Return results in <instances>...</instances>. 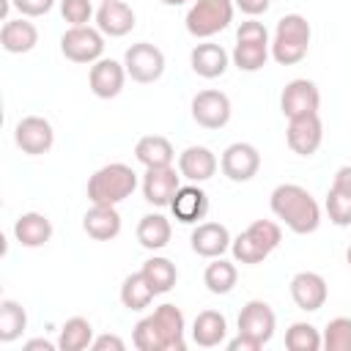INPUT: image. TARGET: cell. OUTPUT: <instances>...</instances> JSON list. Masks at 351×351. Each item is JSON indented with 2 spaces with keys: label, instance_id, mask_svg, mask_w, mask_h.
Segmentation results:
<instances>
[{
  "label": "cell",
  "instance_id": "1",
  "mask_svg": "<svg viewBox=\"0 0 351 351\" xmlns=\"http://www.w3.org/2000/svg\"><path fill=\"white\" fill-rule=\"evenodd\" d=\"M140 351H184L186 348V324L181 307L165 302L151 315L140 318L132 335Z\"/></svg>",
  "mask_w": 351,
  "mask_h": 351
},
{
  "label": "cell",
  "instance_id": "41",
  "mask_svg": "<svg viewBox=\"0 0 351 351\" xmlns=\"http://www.w3.org/2000/svg\"><path fill=\"white\" fill-rule=\"evenodd\" d=\"M233 3H236V8H239L241 14H247V16H261V14H266L269 5H271V0H233Z\"/></svg>",
  "mask_w": 351,
  "mask_h": 351
},
{
  "label": "cell",
  "instance_id": "31",
  "mask_svg": "<svg viewBox=\"0 0 351 351\" xmlns=\"http://www.w3.org/2000/svg\"><path fill=\"white\" fill-rule=\"evenodd\" d=\"M236 280H239L236 266H233L230 261H225L222 255H219V258H211V263H208L206 271H203L206 288H208L211 293H217V296L230 293V291L236 288Z\"/></svg>",
  "mask_w": 351,
  "mask_h": 351
},
{
  "label": "cell",
  "instance_id": "20",
  "mask_svg": "<svg viewBox=\"0 0 351 351\" xmlns=\"http://www.w3.org/2000/svg\"><path fill=\"white\" fill-rule=\"evenodd\" d=\"M134 22H137L134 11L123 0H101V5L96 8V27L110 38H121V36L132 33Z\"/></svg>",
  "mask_w": 351,
  "mask_h": 351
},
{
  "label": "cell",
  "instance_id": "8",
  "mask_svg": "<svg viewBox=\"0 0 351 351\" xmlns=\"http://www.w3.org/2000/svg\"><path fill=\"white\" fill-rule=\"evenodd\" d=\"M60 52L71 63H88L90 66L99 58H104V33L99 27H90V25L69 27L60 36Z\"/></svg>",
  "mask_w": 351,
  "mask_h": 351
},
{
  "label": "cell",
  "instance_id": "24",
  "mask_svg": "<svg viewBox=\"0 0 351 351\" xmlns=\"http://www.w3.org/2000/svg\"><path fill=\"white\" fill-rule=\"evenodd\" d=\"M0 44L11 55H25L38 44V30L27 16L5 19L3 27H0Z\"/></svg>",
  "mask_w": 351,
  "mask_h": 351
},
{
  "label": "cell",
  "instance_id": "23",
  "mask_svg": "<svg viewBox=\"0 0 351 351\" xmlns=\"http://www.w3.org/2000/svg\"><path fill=\"white\" fill-rule=\"evenodd\" d=\"M228 63H230V55L219 47V44H211V41H203V44H195L192 52H189V66L197 77L203 80H217L228 71Z\"/></svg>",
  "mask_w": 351,
  "mask_h": 351
},
{
  "label": "cell",
  "instance_id": "13",
  "mask_svg": "<svg viewBox=\"0 0 351 351\" xmlns=\"http://www.w3.org/2000/svg\"><path fill=\"white\" fill-rule=\"evenodd\" d=\"M219 167L222 173L236 181V184H244V181H252L261 170V154L252 143H230L225 151H222V159H219Z\"/></svg>",
  "mask_w": 351,
  "mask_h": 351
},
{
  "label": "cell",
  "instance_id": "34",
  "mask_svg": "<svg viewBox=\"0 0 351 351\" xmlns=\"http://www.w3.org/2000/svg\"><path fill=\"white\" fill-rule=\"evenodd\" d=\"M27 329V313L19 302L3 299L0 302V343H14Z\"/></svg>",
  "mask_w": 351,
  "mask_h": 351
},
{
  "label": "cell",
  "instance_id": "32",
  "mask_svg": "<svg viewBox=\"0 0 351 351\" xmlns=\"http://www.w3.org/2000/svg\"><path fill=\"white\" fill-rule=\"evenodd\" d=\"M154 288L148 285V280L143 277V271H134V274H129L126 280H123V285H121V304L126 307V310H134V313H140V310H145L151 302H154Z\"/></svg>",
  "mask_w": 351,
  "mask_h": 351
},
{
  "label": "cell",
  "instance_id": "22",
  "mask_svg": "<svg viewBox=\"0 0 351 351\" xmlns=\"http://www.w3.org/2000/svg\"><path fill=\"white\" fill-rule=\"evenodd\" d=\"M170 211L181 225H197L208 214V195L197 184H186L176 192Z\"/></svg>",
  "mask_w": 351,
  "mask_h": 351
},
{
  "label": "cell",
  "instance_id": "37",
  "mask_svg": "<svg viewBox=\"0 0 351 351\" xmlns=\"http://www.w3.org/2000/svg\"><path fill=\"white\" fill-rule=\"evenodd\" d=\"M326 214H329L332 225L348 228L351 225V192L329 186V192H326Z\"/></svg>",
  "mask_w": 351,
  "mask_h": 351
},
{
  "label": "cell",
  "instance_id": "2",
  "mask_svg": "<svg viewBox=\"0 0 351 351\" xmlns=\"http://www.w3.org/2000/svg\"><path fill=\"white\" fill-rule=\"evenodd\" d=\"M271 214L285 222V228L296 236H307L315 233L321 225V206L318 200L299 184H280L274 186L271 197H269Z\"/></svg>",
  "mask_w": 351,
  "mask_h": 351
},
{
  "label": "cell",
  "instance_id": "14",
  "mask_svg": "<svg viewBox=\"0 0 351 351\" xmlns=\"http://www.w3.org/2000/svg\"><path fill=\"white\" fill-rule=\"evenodd\" d=\"M318 104H321L318 85L313 80H304V77L291 80L280 93V110L285 118L313 115V112H318Z\"/></svg>",
  "mask_w": 351,
  "mask_h": 351
},
{
  "label": "cell",
  "instance_id": "7",
  "mask_svg": "<svg viewBox=\"0 0 351 351\" xmlns=\"http://www.w3.org/2000/svg\"><path fill=\"white\" fill-rule=\"evenodd\" d=\"M233 0H195L186 11V33L195 38H211L233 22Z\"/></svg>",
  "mask_w": 351,
  "mask_h": 351
},
{
  "label": "cell",
  "instance_id": "33",
  "mask_svg": "<svg viewBox=\"0 0 351 351\" xmlns=\"http://www.w3.org/2000/svg\"><path fill=\"white\" fill-rule=\"evenodd\" d=\"M93 343V326L88 318L74 315L60 326V337H58V348L60 351H82Z\"/></svg>",
  "mask_w": 351,
  "mask_h": 351
},
{
  "label": "cell",
  "instance_id": "45",
  "mask_svg": "<svg viewBox=\"0 0 351 351\" xmlns=\"http://www.w3.org/2000/svg\"><path fill=\"white\" fill-rule=\"evenodd\" d=\"M162 3H165V5H184L186 0H162Z\"/></svg>",
  "mask_w": 351,
  "mask_h": 351
},
{
  "label": "cell",
  "instance_id": "10",
  "mask_svg": "<svg viewBox=\"0 0 351 351\" xmlns=\"http://www.w3.org/2000/svg\"><path fill=\"white\" fill-rule=\"evenodd\" d=\"M277 315L263 299H250L239 313V335L255 340L261 348L274 337Z\"/></svg>",
  "mask_w": 351,
  "mask_h": 351
},
{
  "label": "cell",
  "instance_id": "42",
  "mask_svg": "<svg viewBox=\"0 0 351 351\" xmlns=\"http://www.w3.org/2000/svg\"><path fill=\"white\" fill-rule=\"evenodd\" d=\"M332 186L335 189H343V192H351V165H343V167L335 170Z\"/></svg>",
  "mask_w": 351,
  "mask_h": 351
},
{
  "label": "cell",
  "instance_id": "25",
  "mask_svg": "<svg viewBox=\"0 0 351 351\" xmlns=\"http://www.w3.org/2000/svg\"><path fill=\"white\" fill-rule=\"evenodd\" d=\"M82 230L96 241H112L121 233V214L115 206H90L82 217Z\"/></svg>",
  "mask_w": 351,
  "mask_h": 351
},
{
  "label": "cell",
  "instance_id": "6",
  "mask_svg": "<svg viewBox=\"0 0 351 351\" xmlns=\"http://www.w3.org/2000/svg\"><path fill=\"white\" fill-rule=\"evenodd\" d=\"M269 55H271L269 30H266L263 22H258L255 16H250L236 30V47L230 52V60H233V66L239 71H261L266 66Z\"/></svg>",
  "mask_w": 351,
  "mask_h": 351
},
{
  "label": "cell",
  "instance_id": "35",
  "mask_svg": "<svg viewBox=\"0 0 351 351\" xmlns=\"http://www.w3.org/2000/svg\"><path fill=\"white\" fill-rule=\"evenodd\" d=\"M324 346L321 332L307 321H293L285 329V348L288 351H318Z\"/></svg>",
  "mask_w": 351,
  "mask_h": 351
},
{
  "label": "cell",
  "instance_id": "26",
  "mask_svg": "<svg viewBox=\"0 0 351 351\" xmlns=\"http://www.w3.org/2000/svg\"><path fill=\"white\" fill-rule=\"evenodd\" d=\"M14 236L22 247H30V250L44 247L52 239V222L47 214H38V211L19 214L14 222Z\"/></svg>",
  "mask_w": 351,
  "mask_h": 351
},
{
  "label": "cell",
  "instance_id": "44",
  "mask_svg": "<svg viewBox=\"0 0 351 351\" xmlns=\"http://www.w3.org/2000/svg\"><path fill=\"white\" fill-rule=\"evenodd\" d=\"M55 348H58V343H52L47 337H36V340L25 343V351H55Z\"/></svg>",
  "mask_w": 351,
  "mask_h": 351
},
{
  "label": "cell",
  "instance_id": "28",
  "mask_svg": "<svg viewBox=\"0 0 351 351\" xmlns=\"http://www.w3.org/2000/svg\"><path fill=\"white\" fill-rule=\"evenodd\" d=\"M134 156L143 167H165V165H173L176 159V151L170 145L167 137L162 134H145L137 140L134 145Z\"/></svg>",
  "mask_w": 351,
  "mask_h": 351
},
{
  "label": "cell",
  "instance_id": "46",
  "mask_svg": "<svg viewBox=\"0 0 351 351\" xmlns=\"http://www.w3.org/2000/svg\"><path fill=\"white\" fill-rule=\"evenodd\" d=\"M346 261H348V266H351V244H348V250H346Z\"/></svg>",
  "mask_w": 351,
  "mask_h": 351
},
{
  "label": "cell",
  "instance_id": "12",
  "mask_svg": "<svg viewBox=\"0 0 351 351\" xmlns=\"http://www.w3.org/2000/svg\"><path fill=\"white\" fill-rule=\"evenodd\" d=\"M14 143L19 145L22 154H30V156H41L52 148L55 143V129L47 118L41 115H25L16 129H14Z\"/></svg>",
  "mask_w": 351,
  "mask_h": 351
},
{
  "label": "cell",
  "instance_id": "18",
  "mask_svg": "<svg viewBox=\"0 0 351 351\" xmlns=\"http://www.w3.org/2000/svg\"><path fill=\"white\" fill-rule=\"evenodd\" d=\"M326 296H329V288L318 271H296L291 277V299L299 310L315 313L326 304Z\"/></svg>",
  "mask_w": 351,
  "mask_h": 351
},
{
  "label": "cell",
  "instance_id": "4",
  "mask_svg": "<svg viewBox=\"0 0 351 351\" xmlns=\"http://www.w3.org/2000/svg\"><path fill=\"white\" fill-rule=\"evenodd\" d=\"M310 22L302 14H285L271 36V58L280 66H296L307 58L310 49Z\"/></svg>",
  "mask_w": 351,
  "mask_h": 351
},
{
  "label": "cell",
  "instance_id": "30",
  "mask_svg": "<svg viewBox=\"0 0 351 351\" xmlns=\"http://www.w3.org/2000/svg\"><path fill=\"white\" fill-rule=\"evenodd\" d=\"M140 271H143V277L148 280V285L154 288L156 296L173 291V285H176V280H178V269H176V263H173L170 258H162V255L148 258V261L143 263Z\"/></svg>",
  "mask_w": 351,
  "mask_h": 351
},
{
  "label": "cell",
  "instance_id": "36",
  "mask_svg": "<svg viewBox=\"0 0 351 351\" xmlns=\"http://www.w3.org/2000/svg\"><path fill=\"white\" fill-rule=\"evenodd\" d=\"M326 351H351V318L346 315H337L326 324L324 335H321Z\"/></svg>",
  "mask_w": 351,
  "mask_h": 351
},
{
  "label": "cell",
  "instance_id": "11",
  "mask_svg": "<svg viewBox=\"0 0 351 351\" xmlns=\"http://www.w3.org/2000/svg\"><path fill=\"white\" fill-rule=\"evenodd\" d=\"M230 112H233L230 99L222 90L208 88V90L195 93V99H192V121L197 126H203V129H222V126H228Z\"/></svg>",
  "mask_w": 351,
  "mask_h": 351
},
{
  "label": "cell",
  "instance_id": "5",
  "mask_svg": "<svg viewBox=\"0 0 351 351\" xmlns=\"http://www.w3.org/2000/svg\"><path fill=\"white\" fill-rule=\"evenodd\" d=\"M282 241V230L277 222L271 219H255L250 228H244L233 244H230V252L239 263L244 266H255V263H263Z\"/></svg>",
  "mask_w": 351,
  "mask_h": 351
},
{
  "label": "cell",
  "instance_id": "21",
  "mask_svg": "<svg viewBox=\"0 0 351 351\" xmlns=\"http://www.w3.org/2000/svg\"><path fill=\"white\" fill-rule=\"evenodd\" d=\"M178 173L189 184H203L217 173V156L206 145H189L178 154Z\"/></svg>",
  "mask_w": 351,
  "mask_h": 351
},
{
  "label": "cell",
  "instance_id": "17",
  "mask_svg": "<svg viewBox=\"0 0 351 351\" xmlns=\"http://www.w3.org/2000/svg\"><path fill=\"white\" fill-rule=\"evenodd\" d=\"M126 77L129 74H126L123 63H118L112 58H99L96 63H90L88 85H90V93L93 96H99V99H115L123 90Z\"/></svg>",
  "mask_w": 351,
  "mask_h": 351
},
{
  "label": "cell",
  "instance_id": "15",
  "mask_svg": "<svg viewBox=\"0 0 351 351\" xmlns=\"http://www.w3.org/2000/svg\"><path fill=\"white\" fill-rule=\"evenodd\" d=\"M178 189H181V173L173 165L145 167V176H143V197L151 206H156V208L170 206Z\"/></svg>",
  "mask_w": 351,
  "mask_h": 351
},
{
  "label": "cell",
  "instance_id": "29",
  "mask_svg": "<svg viewBox=\"0 0 351 351\" xmlns=\"http://www.w3.org/2000/svg\"><path fill=\"white\" fill-rule=\"evenodd\" d=\"M170 236H173V228L165 214H145L137 222V241H140V247H145L151 252L165 250L170 244Z\"/></svg>",
  "mask_w": 351,
  "mask_h": 351
},
{
  "label": "cell",
  "instance_id": "19",
  "mask_svg": "<svg viewBox=\"0 0 351 351\" xmlns=\"http://www.w3.org/2000/svg\"><path fill=\"white\" fill-rule=\"evenodd\" d=\"M189 244H192V252L200 258H219L230 250L233 239L222 222H197V228L189 236Z\"/></svg>",
  "mask_w": 351,
  "mask_h": 351
},
{
  "label": "cell",
  "instance_id": "16",
  "mask_svg": "<svg viewBox=\"0 0 351 351\" xmlns=\"http://www.w3.org/2000/svg\"><path fill=\"white\" fill-rule=\"evenodd\" d=\"M285 140L288 148L299 156H313L321 148L324 140V126L318 112L313 115H299V118H288V129H285Z\"/></svg>",
  "mask_w": 351,
  "mask_h": 351
},
{
  "label": "cell",
  "instance_id": "3",
  "mask_svg": "<svg viewBox=\"0 0 351 351\" xmlns=\"http://www.w3.org/2000/svg\"><path fill=\"white\" fill-rule=\"evenodd\" d=\"M137 189V173L123 162H110L88 178V200L96 206H118Z\"/></svg>",
  "mask_w": 351,
  "mask_h": 351
},
{
  "label": "cell",
  "instance_id": "38",
  "mask_svg": "<svg viewBox=\"0 0 351 351\" xmlns=\"http://www.w3.org/2000/svg\"><path fill=\"white\" fill-rule=\"evenodd\" d=\"M60 16L69 22V27H80L88 25L93 14V3L90 0H60Z\"/></svg>",
  "mask_w": 351,
  "mask_h": 351
},
{
  "label": "cell",
  "instance_id": "43",
  "mask_svg": "<svg viewBox=\"0 0 351 351\" xmlns=\"http://www.w3.org/2000/svg\"><path fill=\"white\" fill-rule=\"evenodd\" d=\"M228 348H230V351H261V346H258L255 340L244 337V335H236L233 340H228Z\"/></svg>",
  "mask_w": 351,
  "mask_h": 351
},
{
  "label": "cell",
  "instance_id": "27",
  "mask_svg": "<svg viewBox=\"0 0 351 351\" xmlns=\"http://www.w3.org/2000/svg\"><path fill=\"white\" fill-rule=\"evenodd\" d=\"M228 337V318L219 310H203L192 321V340L200 348H214Z\"/></svg>",
  "mask_w": 351,
  "mask_h": 351
},
{
  "label": "cell",
  "instance_id": "40",
  "mask_svg": "<svg viewBox=\"0 0 351 351\" xmlns=\"http://www.w3.org/2000/svg\"><path fill=\"white\" fill-rule=\"evenodd\" d=\"M90 348H93V351H123L126 343H123L118 335H99V337H93Z\"/></svg>",
  "mask_w": 351,
  "mask_h": 351
},
{
  "label": "cell",
  "instance_id": "9",
  "mask_svg": "<svg viewBox=\"0 0 351 351\" xmlns=\"http://www.w3.org/2000/svg\"><path fill=\"white\" fill-rule=\"evenodd\" d=\"M123 69L134 82L151 85L165 74V52L151 41H137L126 49Z\"/></svg>",
  "mask_w": 351,
  "mask_h": 351
},
{
  "label": "cell",
  "instance_id": "39",
  "mask_svg": "<svg viewBox=\"0 0 351 351\" xmlns=\"http://www.w3.org/2000/svg\"><path fill=\"white\" fill-rule=\"evenodd\" d=\"M11 5H14L22 16L33 19V16H44V14H49L52 5H55V0H11Z\"/></svg>",
  "mask_w": 351,
  "mask_h": 351
}]
</instances>
